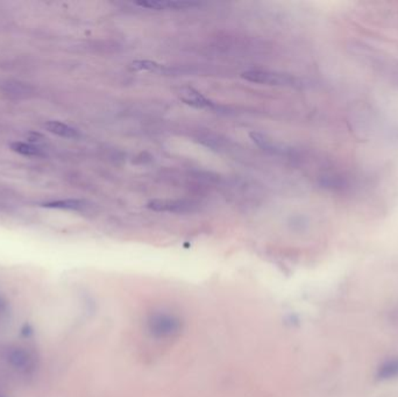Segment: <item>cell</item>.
Instances as JSON below:
<instances>
[{
    "instance_id": "cell-1",
    "label": "cell",
    "mask_w": 398,
    "mask_h": 397,
    "mask_svg": "<svg viewBox=\"0 0 398 397\" xmlns=\"http://www.w3.org/2000/svg\"><path fill=\"white\" fill-rule=\"evenodd\" d=\"M6 361L12 371H15L17 374L22 376L33 375V373L35 372L38 367V357L35 353L24 346H17L8 350L6 353Z\"/></svg>"
},
{
    "instance_id": "cell-2",
    "label": "cell",
    "mask_w": 398,
    "mask_h": 397,
    "mask_svg": "<svg viewBox=\"0 0 398 397\" xmlns=\"http://www.w3.org/2000/svg\"><path fill=\"white\" fill-rule=\"evenodd\" d=\"M246 81L260 83L266 86H295V79L289 75L278 74L267 70H249L242 74Z\"/></svg>"
},
{
    "instance_id": "cell-3",
    "label": "cell",
    "mask_w": 398,
    "mask_h": 397,
    "mask_svg": "<svg viewBox=\"0 0 398 397\" xmlns=\"http://www.w3.org/2000/svg\"><path fill=\"white\" fill-rule=\"evenodd\" d=\"M147 208L157 212H190L196 209L195 203L190 201H175V199H154L147 204Z\"/></svg>"
},
{
    "instance_id": "cell-4",
    "label": "cell",
    "mask_w": 398,
    "mask_h": 397,
    "mask_svg": "<svg viewBox=\"0 0 398 397\" xmlns=\"http://www.w3.org/2000/svg\"><path fill=\"white\" fill-rule=\"evenodd\" d=\"M138 6L147 10L154 11H180V10H189V8L199 6L198 3H190V1H166V0H157V1H139L136 3Z\"/></svg>"
},
{
    "instance_id": "cell-5",
    "label": "cell",
    "mask_w": 398,
    "mask_h": 397,
    "mask_svg": "<svg viewBox=\"0 0 398 397\" xmlns=\"http://www.w3.org/2000/svg\"><path fill=\"white\" fill-rule=\"evenodd\" d=\"M178 97L182 102H184L186 105L195 107V109H211L214 107V103L210 100H207V97L203 96L202 93L190 88L185 86L178 90Z\"/></svg>"
},
{
    "instance_id": "cell-6",
    "label": "cell",
    "mask_w": 398,
    "mask_h": 397,
    "mask_svg": "<svg viewBox=\"0 0 398 397\" xmlns=\"http://www.w3.org/2000/svg\"><path fill=\"white\" fill-rule=\"evenodd\" d=\"M376 379L379 381H391V380L398 379V357L388 359L379 366Z\"/></svg>"
},
{
    "instance_id": "cell-7",
    "label": "cell",
    "mask_w": 398,
    "mask_h": 397,
    "mask_svg": "<svg viewBox=\"0 0 398 397\" xmlns=\"http://www.w3.org/2000/svg\"><path fill=\"white\" fill-rule=\"evenodd\" d=\"M45 128L50 133L62 137V138L77 139L79 137V132L76 128L64 124V123H61V121H47L45 124Z\"/></svg>"
},
{
    "instance_id": "cell-8",
    "label": "cell",
    "mask_w": 398,
    "mask_h": 397,
    "mask_svg": "<svg viewBox=\"0 0 398 397\" xmlns=\"http://www.w3.org/2000/svg\"><path fill=\"white\" fill-rule=\"evenodd\" d=\"M46 208H54V209L75 210L79 211L86 206V203L79 199H64V201H55V202L46 203L43 204Z\"/></svg>"
},
{
    "instance_id": "cell-9",
    "label": "cell",
    "mask_w": 398,
    "mask_h": 397,
    "mask_svg": "<svg viewBox=\"0 0 398 397\" xmlns=\"http://www.w3.org/2000/svg\"><path fill=\"white\" fill-rule=\"evenodd\" d=\"M11 148L13 149L15 152L22 154V155L38 156L42 154L38 147L29 145V143H25V142H15V143H12Z\"/></svg>"
},
{
    "instance_id": "cell-10",
    "label": "cell",
    "mask_w": 398,
    "mask_h": 397,
    "mask_svg": "<svg viewBox=\"0 0 398 397\" xmlns=\"http://www.w3.org/2000/svg\"><path fill=\"white\" fill-rule=\"evenodd\" d=\"M132 68L136 70L152 71V72H160L162 70V65L153 61H134L132 63Z\"/></svg>"
},
{
    "instance_id": "cell-11",
    "label": "cell",
    "mask_w": 398,
    "mask_h": 397,
    "mask_svg": "<svg viewBox=\"0 0 398 397\" xmlns=\"http://www.w3.org/2000/svg\"><path fill=\"white\" fill-rule=\"evenodd\" d=\"M250 138L253 141L255 142L256 145L260 146L261 148L266 149V150H273L276 152L278 148L275 147L274 142L271 140H268L266 135L261 134V133H250Z\"/></svg>"
}]
</instances>
